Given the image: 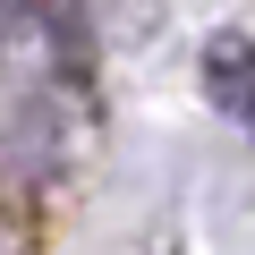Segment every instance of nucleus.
Wrapping results in <instances>:
<instances>
[{
    "label": "nucleus",
    "mask_w": 255,
    "mask_h": 255,
    "mask_svg": "<svg viewBox=\"0 0 255 255\" xmlns=\"http://www.w3.org/2000/svg\"><path fill=\"white\" fill-rule=\"evenodd\" d=\"M204 85H213V102H221L230 119H247V128H255V43H213Z\"/></svg>",
    "instance_id": "f257e3e1"
}]
</instances>
